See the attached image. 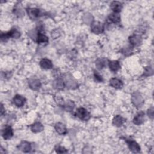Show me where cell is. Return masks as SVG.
<instances>
[{
	"instance_id": "obj_1",
	"label": "cell",
	"mask_w": 154,
	"mask_h": 154,
	"mask_svg": "<svg viewBox=\"0 0 154 154\" xmlns=\"http://www.w3.org/2000/svg\"><path fill=\"white\" fill-rule=\"evenodd\" d=\"M131 101L132 104L137 107H141L144 103V99L141 94L138 92H134L131 96Z\"/></svg>"
},
{
	"instance_id": "obj_2",
	"label": "cell",
	"mask_w": 154,
	"mask_h": 154,
	"mask_svg": "<svg viewBox=\"0 0 154 154\" xmlns=\"http://www.w3.org/2000/svg\"><path fill=\"white\" fill-rule=\"evenodd\" d=\"M64 81L65 83V86L69 89L74 90L76 89L78 86L77 82L73 78V77L70 75H66Z\"/></svg>"
},
{
	"instance_id": "obj_3",
	"label": "cell",
	"mask_w": 154,
	"mask_h": 154,
	"mask_svg": "<svg viewBox=\"0 0 154 154\" xmlns=\"http://www.w3.org/2000/svg\"><path fill=\"white\" fill-rule=\"evenodd\" d=\"M76 116L81 120L87 121L90 118V114L86 109L82 107L78 108L76 111Z\"/></svg>"
},
{
	"instance_id": "obj_4",
	"label": "cell",
	"mask_w": 154,
	"mask_h": 154,
	"mask_svg": "<svg viewBox=\"0 0 154 154\" xmlns=\"http://www.w3.org/2000/svg\"><path fill=\"white\" fill-rule=\"evenodd\" d=\"M104 27L102 24L98 21H93L91 24V31L96 34H100L103 32Z\"/></svg>"
},
{
	"instance_id": "obj_5",
	"label": "cell",
	"mask_w": 154,
	"mask_h": 154,
	"mask_svg": "<svg viewBox=\"0 0 154 154\" xmlns=\"http://www.w3.org/2000/svg\"><path fill=\"white\" fill-rule=\"evenodd\" d=\"M126 142L128 144V146L129 147V150L132 153H138L140 152L141 148L139 144L134 140H131V139H127L126 140Z\"/></svg>"
},
{
	"instance_id": "obj_6",
	"label": "cell",
	"mask_w": 154,
	"mask_h": 154,
	"mask_svg": "<svg viewBox=\"0 0 154 154\" xmlns=\"http://www.w3.org/2000/svg\"><path fill=\"white\" fill-rule=\"evenodd\" d=\"M129 42L132 47L138 46L142 42V37L138 34H134L129 37Z\"/></svg>"
},
{
	"instance_id": "obj_7",
	"label": "cell",
	"mask_w": 154,
	"mask_h": 154,
	"mask_svg": "<svg viewBox=\"0 0 154 154\" xmlns=\"http://www.w3.org/2000/svg\"><path fill=\"white\" fill-rule=\"evenodd\" d=\"M1 134L4 140H9L13 135V131L11 126H5L1 131Z\"/></svg>"
},
{
	"instance_id": "obj_8",
	"label": "cell",
	"mask_w": 154,
	"mask_h": 154,
	"mask_svg": "<svg viewBox=\"0 0 154 154\" xmlns=\"http://www.w3.org/2000/svg\"><path fill=\"white\" fill-rule=\"evenodd\" d=\"M28 85L31 89L33 90H38L41 87V82L37 78H30L28 80Z\"/></svg>"
},
{
	"instance_id": "obj_9",
	"label": "cell",
	"mask_w": 154,
	"mask_h": 154,
	"mask_svg": "<svg viewBox=\"0 0 154 154\" xmlns=\"http://www.w3.org/2000/svg\"><path fill=\"white\" fill-rule=\"evenodd\" d=\"M26 11L28 16L32 20L37 19L40 15V11L37 8H28Z\"/></svg>"
},
{
	"instance_id": "obj_10",
	"label": "cell",
	"mask_w": 154,
	"mask_h": 154,
	"mask_svg": "<svg viewBox=\"0 0 154 154\" xmlns=\"http://www.w3.org/2000/svg\"><path fill=\"white\" fill-rule=\"evenodd\" d=\"M17 148L19 150H21L24 153H28L31 150L32 146L29 142L26 141H22L17 146Z\"/></svg>"
},
{
	"instance_id": "obj_11",
	"label": "cell",
	"mask_w": 154,
	"mask_h": 154,
	"mask_svg": "<svg viewBox=\"0 0 154 154\" xmlns=\"http://www.w3.org/2000/svg\"><path fill=\"white\" fill-rule=\"evenodd\" d=\"M25 98L21 95L17 94L13 99V103L17 107H22L25 103Z\"/></svg>"
},
{
	"instance_id": "obj_12",
	"label": "cell",
	"mask_w": 154,
	"mask_h": 154,
	"mask_svg": "<svg viewBox=\"0 0 154 154\" xmlns=\"http://www.w3.org/2000/svg\"><path fill=\"white\" fill-rule=\"evenodd\" d=\"M52 86L56 90H63L65 87L64 79L60 78H56L52 82Z\"/></svg>"
},
{
	"instance_id": "obj_13",
	"label": "cell",
	"mask_w": 154,
	"mask_h": 154,
	"mask_svg": "<svg viewBox=\"0 0 154 154\" xmlns=\"http://www.w3.org/2000/svg\"><path fill=\"white\" fill-rule=\"evenodd\" d=\"M13 13L18 17H21L25 14L23 8L20 3H17L14 6Z\"/></svg>"
},
{
	"instance_id": "obj_14",
	"label": "cell",
	"mask_w": 154,
	"mask_h": 154,
	"mask_svg": "<svg viewBox=\"0 0 154 154\" xmlns=\"http://www.w3.org/2000/svg\"><path fill=\"white\" fill-rule=\"evenodd\" d=\"M40 66L43 69H51L53 67L52 61L48 58H43L40 61Z\"/></svg>"
},
{
	"instance_id": "obj_15",
	"label": "cell",
	"mask_w": 154,
	"mask_h": 154,
	"mask_svg": "<svg viewBox=\"0 0 154 154\" xmlns=\"http://www.w3.org/2000/svg\"><path fill=\"white\" fill-rule=\"evenodd\" d=\"M144 121V113L142 111L138 112L134 117L133 119V123L136 125H140L143 123Z\"/></svg>"
},
{
	"instance_id": "obj_16",
	"label": "cell",
	"mask_w": 154,
	"mask_h": 154,
	"mask_svg": "<svg viewBox=\"0 0 154 154\" xmlns=\"http://www.w3.org/2000/svg\"><path fill=\"white\" fill-rule=\"evenodd\" d=\"M55 129L56 132L60 135H64L67 133V129L66 126L60 122L57 123L55 125Z\"/></svg>"
},
{
	"instance_id": "obj_17",
	"label": "cell",
	"mask_w": 154,
	"mask_h": 154,
	"mask_svg": "<svg viewBox=\"0 0 154 154\" xmlns=\"http://www.w3.org/2000/svg\"><path fill=\"white\" fill-rule=\"evenodd\" d=\"M110 7L114 13H119V12L121 11L123 5L119 1H112L111 3Z\"/></svg>"
},
{
	"instance_id": "obj_18",
	"label": "cell",
	"mask_w": 154,
	"mask_h": 154,
	"mask_svg": "<svg viewBox=\"0 0 154 154\" xmlns=\"http://www.w3.org/2000/svg\"><path fill=\"white\" fill-rule=\"evenodd\" d=\"M109 84H110L111 86H112V87L117 88V89L122 88V87L123 85L122 81L121 80H120L119 79L116 78H111L109 81Z\"/></svg>"
},
{
	"instance_id": "obj_19",
	"label": "cell",
	"mask_w": 154,
	"mask_h": 154,
	"mask_svg": "<svg viewBox=\"0 0 154 154\" xmlns=\"http://www.w3.org/2000/svg\"><path fill=\"white\" fill-rule=\"evenodd\" d=\"M125 121V119L122 116L117 115L112 119V124L117 127H120L123 125Z\"/></svg>"
},
{
	"instance_id": "obj_20",
	"label": "cell",
	"mask_w": 154,
	"mask_h": 154,
	"mask_svg": "<svg viewBox=\"0 0 154 154\" xmlns=\"http://www.w3.org/2000/svg\"><path fill=\"white\" fill-rule=\"evenodd\" d=\"M48 37L45 35L42 31H38V34L36 38V42L39 44L47 43L48 42Z\"/></svg>"
},
{
	"instance_id": "obj_21",
	"label": "cell",
	"mask_w": 154,
	"mask_h": 154,
	"mask_svg": "<svg viewBox=\"0 0 154 154\" xmlns=\"http://www.w3.org/2000/svg\"><path fill=\"white\" fill-rule=\"evenodd\" d=\"M30 129L32 132H33L34 133H37V132H42L43 130L44 127L41 123L35 122L31 125Z\"/></svg>"
},
{
	"instance_id": "obj_22",
	"label": "cell",
	"mask_w": 154,
	"mask_h": 154,
	"mask_svg": "<svg viewBox=\"0 0 154 154\" xmlns=\"http://www.w3.org/2000/svg\"><path fill=\"white\" fill-rule=\"evenodd\" d=\"M108 66H109V69L114 72L118 71L120 69V64L119 62L117 60L109 61L108 63Z\"/></svg>"
},
{
	"instance_id": "obj_23",
	"label": "cell",
	"mask_w": 154,
	"mask_h": 154,
	"mask_svg": "<svg viewBox=\"0 0 154 154\" xmlns=\"http://www.w3.org/2000/svg\"><path fill=\"white\" fill-rule=\"evenodd\" d=\"M106 62L107 60L105 58H99L96 60L95 64L98 69L101 70L106 66Z\"/></svg>"
},
{
	"instance_id": "obj_24",
	"label": "cell",
	"mask_w": 154,
	"mask_h": 154,
	"mask_svg": "<svg viewBox=\"0 0 154 154\" xmlns=\"http://www.w3.org/2000/svg\"><path fill=\"white\" fill-rule=\"evenodd\" d=\"M120 18L121 17L119 13L114 12L111 13L108 16V20L110 21V22L114 23H119L120 22Z\"/></svg>"
},
{
	"instance_id": "obj_25",
	"label": "cell",
	"mask_w": 154,
	"mask_h": 154,
	"mask_svg": "<svg viewBox=\"0 0 154 154\" xmlns=\"http://www.w3.org/2000/svg\"><path fill=\"white\" fill-rule=\"evenodd\" d=\"M82 20L84 23L90 25L91 24V23L93 22V16L90 13H86L82 16Z\"/></svg>"
},
{
	"instance_id": "obj_26",
	"label": "cell",
	"mask_w": 154,
	"mask_h": 154,
	"mask_svg": "<svg viewBox=\"0 0 154 154\" xmlns=\"http://www.w3.org/2000/svg\"><path fill=\"white\" fill-rule=\"evenodd\" d=\"M63 106L66 111H72L75 107V103L73 101L69 100L66 102H64Z\"/></svg>"
},
{
	"instance_id": "obj_27",
	"label": "cell",
	"mask_w": 154,
	"mask_h": 154,
	"mask_svg": "<svg viewBox=\"0 0 154 154\" xmlns=\"http://www.w3.org/2000/svg\"><path fill=\"white\" fill-rule=\"evenodd\" d=\"M9 37L13 38H18L20 36V32L16 28H12L10 31L7 32Z\"/></svg>"
},
{
	"instance_id": "obj_28",
	"label": "cell",
	"mask_w": 154,
	"mask_h": 154,
	"mask_svg": "<svg viewBox=\"0 0 154 154\" xmlns=\"http://www.w3.org/2000/svg\"><path fill=\"white\" fill-rule=\"evenodd\" d=\"M133 51V48L132 46H128L126 47H124L122 49L121 52L122 53L125 55V56H129L130 55Z\"/></svg>"
},
{
	"instance_id": "obj_29",
	"label": "cell",
	"mask_w": 154,
	"mask_h": 154,
	"mask_svg": "<svg viewBox=\"0 0 154 154\" xmlns=\"http://www.w3.org/2000/svg\"><path fill=\"white\" fill-rule=\"evenodd\" d=\"M153 74V68L150 66H147L145 67L144 70V73L142 75V76H151Z\"/></svg>"
},
{
	"instance_id": "obj_30",
	"label": "cell",
	"mask_w": 154,
	"mask_h": 154,
	"mask_svg": "<svg viewBox=\"0 0 154 154\" xmlns=\"http://www.w3.org/2000/svg\"><path fill=\"white\" fill-rule=\"evenodd\" d=\"M55 150L58 153H67V150L65 149L64 147L61 146L60 145H57L55 147Z\"/></svg>"
},
{
	"instance_id": "obj_31",
	"label": "cell",
	"mask_w": 154,
	"mask_h": 154,
	"mask_svg": "<svg viewBox=\"0 0 154 154\" xmlns=\"http://www.w3.org/2000/svg\"><path fill=\"white\" fill-rule=\"evenodd\" d=\"M94 77L95 80L96 81L99 82H100L103 81L102 76L97 71H94Z\"/></svg>"
},
{
	"instance_id": "obj_32",
	"label": "cell",
	"mask_w": 154,
	"mask_h": 154,
	"mask_svg": "<svg viewBox=\"0 0 154 154\" xmlns=\"http://www.w3.org/2000/svg\"><path fill=\"white\" fill-rule=\"evenodd\" d=\"M55 102L60 105H63L64 103V101L63 100V99L62 97H61L60 96H56L55 97Z\"/></svg>"
},
{
	"instance_id": "obj_33",
	"label": "cell",
	"mask_w": 154,
	"mask_h": 154,
	"mask_svg": "<svg viewBox=\"0 0 154 154\" xmlns=\"http://www.w3.org/2000/svg\"><path fill=\"white\" fill-rule=\"evenodd\" d=\"M61 34H60V32L59 31V30L58 29H55L54 31H53L52 32V34H51V35H52V38H56L57 37H59L60 36Z\"/></svg>"
},
{
	"instance_id": "obj_34",
	"label": "cell",
	"mask_w": 154,
	"mask_h": 154,
	"mask_svg": "<svg viewBox=\"0 0 154 154\" xmlns=\"http://www.w3.org/2000/svg\"><path fill=\"white\" fill-rule=\"evenodd\" d=\"M147 115L149 116V118H150L151 119H153V115H154V109H153V107H151L149 109H148L147 110Z\"/></svg>"
},
{
	"instance_id": "obj_35",
	"label": "cell",
	"mask_w": 154,
	"mask_h": 154,
	"mask_svg": "<svg viewBox=\"0 0 154 154\" xmlns=\"http://www.w3.org/2000/svg\"><path fill=\"white\" fill-rule=\"evenodd\" d=\"M5 111V109H4V106L2 105H1V114L2 115L4 114V112Z\"/></svg>"
}]
</instances>
